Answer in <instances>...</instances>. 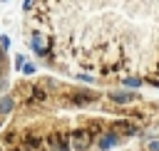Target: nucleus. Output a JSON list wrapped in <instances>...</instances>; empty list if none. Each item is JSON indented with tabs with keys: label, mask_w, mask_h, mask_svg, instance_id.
<instances>
[{
	"label": "nucleus",
	"mask_w": 159,
	"mask_h": 151,
	"mask_svg": "<svg viewBox=\"0 0 159 151\" xmlns=\"http://www.w3.org/2000/svg\"><path fill=\"white\" fill-rule=\"evenodd\" d=\"M35 5H37V0H22V12H30Z\"/></svg>",
	"instance_id": "412c9836"
},
{
	"label": "nucleus",
	"mask_w": 159,
	"mask_h": 151,
	"mask_svg": "<svg viewBox=\"0 0 159 151\" xmlns=\"http://www.w3.org/2000/svg\"><path fill=\"white\" fill-rule=\"evenodd\" d=\"M0 47H2L5 52L10 50V35H0Z\"/></svg>",
	"instance_id": "aec40b11"
},
{
	"label": "nucleus",
	"mask_w": 159,
	"mask_h": 151,
	"mask_svg": "<svg viewBox=\"0 0 159 151\" xmlns=\"http://www.w3.org/2000/svg\"><path fill=\"white\" fill-rule=\"evenodd\" d=\"M84 129H87L94 139H99L102 134L109 131V121H104V119H99V116H89V119L84 121Z\"/></svg>",
	"instance_id": "1a4fd4ad"
},
{
	"label": "nucleus",
	"mask_w": 159,
	"mask_h": 151,
	"mask_svg": "<svg viewBox=\"0 0 159 151\" xmlns=\"http://www.w3.org/2000/svg\"><path fill=\"white\" fill-rule=\"evenodd\" d=\"M40 151H72V146H70V131H60V129L47 131Z\"/></svg>",
	"instance_id": "f03ea898"
},
{
	"label": "nucleus",
	"mask_w": 159,
	"mask_h": 151,
	"mask_svg": "<svg viewBox=\"0 0 159 151\" xmlns=\"http://www.w3.org/2000/svg\"><path fill=\"white\" fill-rule=\"evenodd\" d=\"M0 126H2V121H0Z\"/></svg>",
	"instance_id": "b1692460"
},
{
	"label": "nucleus",
	"mask_w": 159,
	"mask_h": 151,
	"mask_svg": "<svg viewBox=\"0 0 159 151\" xmlns=\"http://www.w3.org/2000/svg\"><path fill=\"white\" fill-rule=\"evenodd\" d=\"M65 99H62V106H77V109H82V106H92V104H97V99H99V94H94V92H89V89H77V92H70V94H62Z\"/></svg>",
	"instance_id": "7ed1b4c3"
},
{
	"label": "nucleus",
	"mask_w": 159,
	"mask_h": 151,
	"mask_svg": "<svg viewBox=\"0 0 159 151\" xmlns=\"http://www.w3.org/2000/svg\"><path fill=\"white\" fill-rule=\"evenodd\" d=\"M122 144V136L119 134H114V131H107V134H102L99 139H97V149L99 151H109V149H114V146H119Z\"/></svg>",
	"instance_id": "9d476101"
},
{
	"label": "nucleus",
	"mask_w": 159,
	"mask_h": 151,
	"mask_svg": "<svg viewBox=\"0 0 159 151\" xmlns=\"http://www.w3.org/2000/svg\"><path fill=\"white\" fill-rule=\"evenodd\" d=\"M40 84H42V87H47L50 92H57V89H60V82H57L55 77H45V79H42Z\"/></svg>",
	"instance_id": "f3484780"
},
{
	"label": "nucleus",
	"mask_w": 159,
	"mask_h": 151,
	"mask_svg": "<svg viewBox=\"0 0 159 151\" xmlns=\"http://www.w3.org/2000/svg\"><path fill=\"white\" fill-rule=\"evenodd\" d=\"M109 131L119 134L122 139H132V136H139L142 134V126H137L129 116H119V119H112L109 121Z\"/></svg>",
	"instance_id": "39448f33"
},
{
	"label": "nucleus",
	"mask_w": 159,
	"mask_h": 151,
	"mask_svg": "<svg viewBox=\"0 0 159 151\" xmlns=\"http://www.w3.org/2000/svg\"><path fill=\"white\" fill-rule=\"evenodd\" d=\"M27 45L47 64H55V57H57V37L52 32H32L30 40H27Z\"/></svg>",
	"instance_id": "f257e3e1"
},
{
	"label": "nucleus",
	"mask_w": 159,
	"mask_h": 151,
	"mask_svg": "<svg viewBox=\"0 0 159 151\" xmlns=\"http://www.w3.org/2000/svg\"><path fill=\"white\" fill-rule=\"evenodd\" d=\"M25 62H27V57H25V54H15V69H17V72L22 69V64H25Z\"/></svg>",
	"instance_id": "6ab92c4d"
},
{
	"label": "nucleus",
	"mask_w": 159,
	"mask_h": 151,
	"mask_svg": "<svg viewBox=\"0 0 159 151\" xmlns=\"http://www.w3.org/2000/svg\"><path fill=\"white\" fill-rule=\"evenodd\" d=\"M50 99H52V92L47 89V87H42L40 82H32V89H30V104H35V106H47L50 104Z\"/></svg>",
	"instance_id": "0eeeda50"
},
{
	"label": "nucleus",
	"mask_w": 159,
	"mask_h": 151,
	"mask_svg": "<svg viewBox=\"0 0 159 151\" xmlns=\"http://www.w3.org/2000/svg\"><path fill=\"white\" fill-rule=\"evenodd\" d=\"M122 87L139 92V89L144 87V77H142V74H124V77H122Z\"/></svg>",
	"instance_id": "ddd939ff"
},
{
	"label": "nucleus",
	"mask_w": 159,
	"mask_h": 151,
	"mask_svg": "<svg viewBox=\"0 0 159 151\" xmlns=\"http://www.w3.org/2000/svg\"><path fill=\"white\" fill-rule=\"evenodd\" d=\"M2 149H5V146H2V144H0V151H2Z\"/></svg>",
	"instance_id": "5701e85b"
},
{
	"label": "nucleus",
	"mask_w": 159,
	"mask_h": 151,
	"mask_svg": "<svg viewBox=\"0 0 159 151\" xmlns=\"http://www.w3.org/2000/svg\"><path fill=\"white\" fill-rule=\"evenodd\" d=\"M20 72H22V74H25V77H32V74H35V72H37V64H35V62H25V64H22V69H20Z\"/></svg>",
	"instance_id": "a211bd4d"
},
{
	"label": "nucleus",
	"mask_w": 159,
	"mask_h": 151,
	"mask_svg": "<svg viewBox=\"0 0 159 151\" xmlns=\"http://www.w3.org/2000/svg\"><path fill=\"white\" fill-rule=\"evenodd\" d=\"M154 72L159 74V57H157V64H154Z\"/></svg>",
	"instance_id": "4be33fe9"
},
{
	"label": "nucleus",
	"mask_w": 159,
	"mask_h": 151,
	"mask_svg": "<svg viewBox=\"0 0 159 151\" xmlns=\"http://www.w3.org/2000/svg\"><path fill=\"white\" fill-rule=\"evenodd\" d=\"M94 144H97V139H94L84 126L70 129V146H72V151H92Z\"/></svg>",
	"instance_id": "20e7f679"
},
{
	"label": "nucleus",
	"mask_w": 159,
	"mask_h": 151,
	"mask_svg": "<svg viewBox=\"0 0 159 151\" xmlns=\"http://www.w3.org/2000/svg\"><path fill=\"white\" fill-rule=\"evenodd\" d=\"M17 109V99H15V94L10 92V94H2L0 97V116H7V114H12Z\"/></svg>",
	"instance_id": "f8f14e48"
},
{
	"label": "nucleus",
	"mask_w": 159,
	"mask_h": 151,
	"mask_svg": "<svg viewBox=\"0 0 159 151\" xmlns=\"http://www.w3.org/2000/svg\"><path fill=\"white\" fill-rule=\"evenodd\" d=\"M0 144L5 146V151L12 149V146H17V144H20V131H17V129H5V131L0 134Z\"/></svg>",
	"instance_id": "9b49d317"
},
{
	"label": "nucleus",
	"mask_w": 159,
	"mask_h": 151,
	"mask_svg": "<svg viewBox=\"0 0 159 151\" xmlns=\"http://www.w3.org/2000/svg\"><path fill=\"white\" fill-rule=\"evenodd\" d=\"M142 149H144V151H159V136H152V139H147V141L142 144Z\"/></svg>",
	"instance_id": "dca6fc26"
},
{
	"label": "nucleus",
	"mask_w": 159,
	"mask_h": 151,
	"mask_svg": "<svg viewBox=\"0 0 159 151\" xmlns=\"http://www.w3.org/2000/svg\"><path fill=\"white\" fill-rule=\"evenodd\" d=\"M42 141H45V134H40V131H25V134H20V146L25 149V151H40L42 149Z\"/></svg>",
	"instance_id": "6e6552de"
},
{
	"label": "nucleus",
	"mask_w": 159,
	"mask_h": 151,
	"mask_svg": "<svg viewBox=\"0 0 159 151\" xmlns=\"http://www.w3.org/2000/svg\"><path fill=\"white\" fill-rule=\"evenodd\" d=\"M107 101L112 106H132L137 101H142V94L134 92V89H122V92H109L107 94Z\"/></svg>",
	"instance_id": "423d86ee"
},
{
	"label": "nucleus",
	"mask_w": 159,
	"mask_h": 151,
	"mask_svg": "<svg viewBox=\"0 0 159 151\" xmlns=\"http://www.w3.org/2000/svg\"><path fill=\"white\" fill-rule=\"evenodd\" d=\"M75 79H77V82H82V84H94V82H97V77H92L89 72H77V74H75Z\"/></svg>",
	"instance_id": "2eb2a0df"
},
{
	"label": "nucleus",
	"mask_w": 159,
	"mask_h": 151,
	"mask_svg": "<svg viewBox=\"0 0 159 151\" xmlns=\"http://www.w3.org/2000/svg\"><path fill=\"white\" fill-rule=\"evenodd\" d=\"M30 89H32V82H17V84L12 87V94H15V99L27 101V99H30Z\"/></svg>",
	"instance_id": "4468645a"
}]
</instances>
